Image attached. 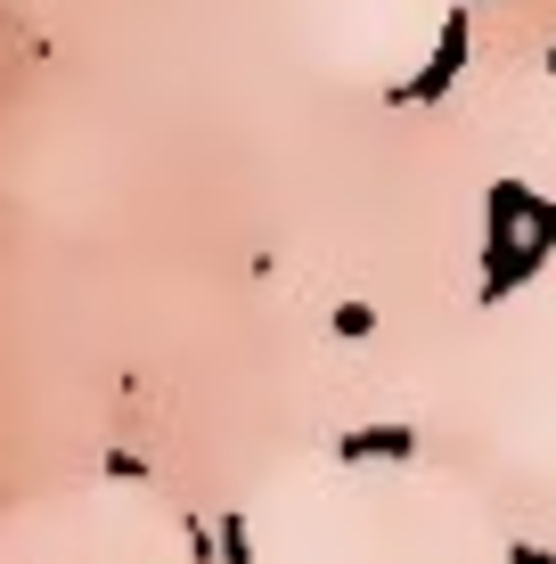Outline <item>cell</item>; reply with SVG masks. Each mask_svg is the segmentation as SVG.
I'll list each match as a JSON object with an SVG mask.
<instances>
[{
  "instance_id": "6da1fadb",
  "label": "cell",
  "mask_w": 556,
  "mask_h": 564,
  "mask_svg": "<svg viewBox=\"0 0 556 564\" xmlns=\"http://www.w3.org/2000/svg\"><path fill=\"white\" fill-rule=\"evenodd\" d=\"M548 254H556V197H541L524 181H491L483 188V279H475V295L483 303L524 295L548 270Z\"/></svg>"
},
{
  "instance_id": "7a4b0ae2",
  "label": "cell",
  "mask_w": 556,
  "mask_h": 564,
  "mask_svg": "<svg viewBox=\"0 0 556 564\" xmlns=\"http://www.w3.org/2000/svg\"><path fill=\"white\" fill-rule=\"evenodd\" d=\"M467 57H475V17H467V9H450V17H443V33H434V57L410 74V83H393V90H385V107H443V99H450V83L467 74Z\"/></svg>"
},
{
  "instance_id": "3957f363",
  "label": "cell",
  "mask_w": 556,
  "mask_h": 564,
  "mask_svg": "<svg viewBox=\"0 0 556 564\" xmlns=\"http://www.w3.org/2000/svg\"><path fill=\"white\" fill-rule=\"evenodd\" d=\"M336 458H344V466H393V458H417V425H401V417H385V425H352V434L336 442Z\"/></svg>"
},
{
  "instance_id": "277c9868",
  "label": "cell",
  "mask_w": 556,
  "mask_h": 564,
  "mask_svg": "<svg viewBox=\"0 0 556 564\" xmlns=\"http://www.w3.org/2000/svg\"><path fill=\"white\" fill-rule=\"evenodd\" d=\"M328 327H336L344 344H369V336H377V303H360V295H352V303H336V311H328Z\"/></svg>"
},
{
  "instance_id": "5b68a950",
  "label": "cell",
  "mask_w": 556,
  "mask_h": 564,
  "mask_svg": "<svg viewBox=\"0 0 556 564\" xmlns=\"http://www.w3.org/2000/svg\"><path fill=\"white\" fill-rule=\"evenodd\" d=\"M221 556H229V564H254V540H246V516H221Z\"/></svg>"
},
{
  "instance_id": "8992f818",
  "label": "cell",
  "mask_w": 556,
  "mask_h": 564,
  "mask_svg": "<svg viewBox=\"0 0 556 564\" xmlns=\"http://www.w3.org/2000/svg\"><path fill=\"white\" fill-rule=\"evenodd\" d=\"M107 475H115V482H140L148 458H140V451H107Z\"/></svg>"
},
{
  "instance_id": "52a82bcc",
  "label": "cell",
  "mask_w": 556,
  "mask_h": 564,
  "mask_svg": "<svg viewBox=\"0 0 556 564\" xmlns=\"http://www.w3.org/2000/svg\"><path fill=\"white\" fill-rule=\"evenodd\" d=\"M508 564H556L548 549H532V540H515V549H508Z\"/></svg>"
}]
</instances>
